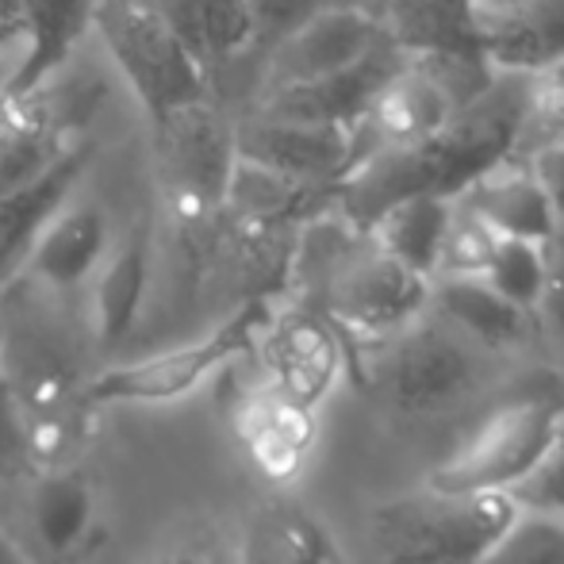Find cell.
I'll return each instance as SVG.
<instances>
[{
    "label": "cell",
    "instance_id": "42",
    "mask_svg": "<svg viewBox=\"0 0 564 564\" xmlns=\"http://www.w3.org/2000/svg\"><path fill=\"white\" fill-rule=\"evenodd\" d=\"M468 4H473V0H468Z\"/></svg>",
    "mask_w": 564,
    "mask_h": 564
},
{
    "label": "cell",
    "instance_id": "23",
    "mask_svg": "<svg viewBox=\"0 0 564 564\" xmlns=\"http://www.w3.org/2000/svg\"><path fill=\"white\" fill-rule=\"evenodd\" d=\"M449 224H453L449 196L415 193V196H403V200L388 204V208L365 227V235H369V242L377 246V250H384L388 258H395L400 265H408L411 273L431 281V276L438 273Z\"/></svg>",
    "mask_w": 564,
    "mask_h": 564
},
{
    "label": "cell",
    "instance_id": "4",
    "mask_svg": "<svg viewBox=\"0 0 564 564\" xmlns=\"http://www.w3.org/2000/svg\"><path fill=\"white\" fill-rule=\"evenodd\" d=\"M93 35L147 119L208 97V69L150 0H97Z\"/></svg>",
    "mask_w": 564,
    "mask_h": 564
},
{
    "label": "cell",
    "instance_id": "19",
    "mask_svg": "<svg viewBox=\"0 0 564 564\" xmlns=\"http://www.w3.org/2000/svg\"><path fill=\"white\" fill-rule=\"evenodd\" d=\"M453 204L503 238H530V242L545 246L557 230L550 196L538 185L527 158L514 154L484 170Z\"/></svg>",
    "mask_w": 564,
    "mask_h": 564
},
{
    "label": "cell",
    "instance_id": "27",
    "mask_svg": "<svg viewBox=\"0 0 564 564\" xmlns=\"http://www.w3.org/2000/svg\"><path fill=\"white\" fill-rule=\"evenodd\" d=\"M315 193H319V188L304 185V181H296V177H284V173L238 154L235 165H230L219 216L235 219V224L242 230H250V235H265V230L281 227L284 219H296Z\"/></svg>",
    "mask_w": 564,
    "mask_h": 564
},
{
    "label": "cell",
    "instance_id": "28",
    "mask_svg": "<svg viewBox=\"0 0 564 564\" xmlns=\"http://www.w3.org/2000/svg\"><path fill=\"white\" fill-rule=\"evenodd\" d=\"M545 273H550V258H545L542 242H530V238H503L499 235L496 250L484 269V281L507 296L511 304H519L522 312H538V300L545 289Z\"/></svg>",
    "mask_w": 564,
    "mask_h": 564
},
{
    "label": "cell",
    "instance_id": "36",
    "mask_svg": "<svg viewBox=\"0 0 564 564\" xmlns=\"http://www.w3.org/2000/svg\"><path fill=\"white\" fill-rule=\"evenodd\" d=\"M28 39V12L23 0H0V54H20Z\"/></svg>",
    "mask_w": 564,
    "mask_h": 564
},
{
    "label": "cell",
    "instance_id": "17",
    "mask_svg": "<svg viewBox=\"0 0 564 564\" xmlns=\"http://www.w3.org/2000/svg\"><path fill=\"white\" fill-rule=\"evenodd\" d=\"M408 54L388 39L380 51L361 58L357 66L338 69L330 77L307 85H289V89L261 93V116H281V119H307V123H335L354 127L357 116L369 108V100L380 93V85L403 66Z\"/></svg>",
    "mask_w": 564,
    "mask_h": 564
},
{
    "label": "cell",
    "instance_id": "33",
    "mask_svg": "<svg viewBox=\"0 0 564 564\" xmlns=\"http://www.w3.org/2000/svg\"><path fill=\"white\" fill-rule=\"evenodd\" d=\"M323 4H341V0H253V20H258V35L281 39L292 23H300L304 15H312Z\"/></svg>",
    "mask_w": 564,
    "mask_h": 564
},
{
    "label": "cell",
    "instance_id": "8",
    "mask_svg": "<svg viewBox=\"0 0 564 564\" xmlns=\"http://www.w3.org/2000/svg\"><path fill=\"white\" fill-rule=\"evenodd\" d=\"M384 43V23L369 4H357V0L323 4L300 23H292L281 39H273V54H269L265 66V89L261 93L330 77L338 69L357 66Z\"/></svg>",
    "mask_w": 564,
    "mask_h": 564
},
{
    "label": "cell",
    "instance_id": "18",
    "mask_svg": "<svg viewBox=\"0 0 564 564\" xmlns=\"http://www.w3.org/2000/svg\"><path fill=\"white\" fill-rule=\"evenodd\" d=\"M89 162L93 142L85 139L66 158H58L46 173H39L35 181L12 188V193H0V296L20 281L35 238L43 235L54 212L77 193V181L85 177Z\"/></svg>",
    "mask_w": 564,
    "mask_h": 564
},
{
    "label": "cell",
    "instance_id": "38",
    "mask_svg": "<svg viewBox=\"0 0 564 564\" xmlns=\"http://www.w3.org/2000/svg\"><path fill=\"white\" fill-rule=\"evenodd\" d=\"M0 564H35V561H31V553L23 550V545L15 542L4 527H0Z\"/></svg>",
    "mask_w": 564,
    "mask_h": 564
},
{
    "label": "cell",
    "instance_id": "16",
    "mask_svg": "<svg viewBox=\"0 0 564 564\" xmlns=\"http://www.w3.org/2000/svg\"><path fill=\"white\" fill-rule=\"evenodd\" d=\"M112 235V216H108L105 204L85 200V196L74 193L51 216L43 235L35 238L20 276H28L31 284L51 292L85 289L89 276L97 273L100 258L108 253Z\"/></svg>",
    "mask_w": 564,
    "mask_h": 564
},
{
    "label": "cell",
    "instance_id": "32",
    "mask_svg": "<svg viewBox=\"0 0 564 564\" xmlns=\"http://www.w3.org/2000/svg\"><path fill=\"white\" fill-rule=\"evenodd\" d=\"M545 258H550V273H545V289H542V300H538V312L545 315L553 335L564 341V227L553 230V238L545 242Z\"/></svg>",
    "mask_w": 564,
    "mask_h": 564
},
{
    "label": "cell",
    "instance_id": "6",
    "mask_svg": "<svg viewBox=\"0 0 564 564\" xmlns=\"http://www.w3.org/2000/svg\"><path fill=\"white\" fill-rule=\"evenodd\" d=\"M476 377L468 338L442 323H408L380 338V354L369 361V384L400 415H434L457 403Z\"/></svg>",
    "mask_w": 564,
    "mask_h": 564
},
{
    "label": "cell",
    "instance_id": "29",
    "mask_svg": "<svg viewBox=\"0 0 564 564\" xmlns=\"http://www.w3.org/2000/svg\"><path fill=\"white\" fill-rule=\"evenodd\" d=\"M480 564H564V519L519 511Z\"/></svg>",
    "mask_w": 564,
    "mask_h": 564
},
{
    "label": "cell",
    "instance_id": "34",
    "mask_svg": "<svg viewBox=\"0 0 564 564\" xmlns=\"http://www.w3.org/2000/svg\"><path fill=\"white\" fill-rule=\"evenodd\" d=\"M530 170H534L538 185L550 196V208L557 216V227H564V142H553V147H538L527 154Z\"/></svg>",
    "mask_w": 564,
    "mask_h": 564
},
{
    "label": "cell",
    "instance_id": "41",
    "mask_svg": "<svg viewBox=\"0 0 564 564\" xmlns=\"http://www.w3.org/2000/svg\"><path fill=\"white\" fill-rule=\"evenodd\" d=\"M327 564H338V557H330V561H327Z\"/></svg>",
    "mask_w": 564,
    "mask_h": 564
},
{
    "label": "cell",
    "instance_id": "37",
    "mask_svg": "<svg viewBox=\"0 0 564 564\" xmlns=\"http://www.w3.org/2000/svg\"><path fill=\"white\" fill-rule=\"evenodd\" d=\"M158 564H238V550H227V545L216 542H193L165 553Z\"/></svg>",
    "mask_w": 564,
    "mask_h": 564
},
{
    "label": "cell",
    "instance_id": "11",
    "mask_svg": "<svg viewBox=\"0 0 564 564\" xmlns=\"http://www.w3.org/2000/svg\"><path fill=\"white\" fill-rule=\"evenodd\" d=\"M235 150L312 188H335L349 165V127L253 112L235 127Z\"/></svg>",
    "mask_w": 564,
    "mask_h": 564
},
{
    "label": "cell",
    "instance_id": "13",
    "mask_svg": "<svg viewBox=\"0 0 564 564\" xmlns=\"http://www.w3.org/2000/svg\"><path fill=\"white\" fill-rule=\"evenodd\" d=\"M150 273H154V219L139 216L127 230L112 235L108 253L89 276V319L100 349L123 346L147 304Z\"/></svg>",
    "mask_w": 564,
    "mask_h": 564
},
{
    "label": "cell",
    "instance_id": "31",
    "mask_svg": "<svg viewBox=\"0 0 564 564\" xmlns=\"http://www.w3.org/2000/svg\"><path fill=\"white\" fill-rule=\"evenodd\" d=\"M507 496L514 499L519 511L561 514L564 519V449L557 442H550V449L538 457V465L519 484H511Z\"/></svg>",
    "mask_w": 564,
    "mask_h": 564
},
{
    "label": "cell",
    "instance_id": "30",
    "mask_svg": "<svg viewBox=\"0 0 564 564\" xmlns=\"http://www.w3.org/2000/svg\"><path fill=\"white\" fill-rule=\"evenodd\" d=\"M499 235L491 227H484L476 216L460 212L453 204V224L446 235V246H442V261H438V273H468V276H480L488 269V258L496 250ZM434 273V276H438Z\"/></svg>",
    "mask_w": 564,
    "mask_h": 564
},
{
    "label": "cell",
    "instance_id": "35",
    "mask_svg": "<svg viewBox=\"0 0 564 564\" xmlns=\"http://www.w3.org/2000/svg\"><path fill=\"white\" fill-rule=\"evenodd\" d=\"M15 465H23V419L0 372V473H12Z\"/></svg>",
    "mask_w": 564,
    "mask_h": 564
},
{
    "label": "cell",
    "instance_id": "2",
    "mask_svg": "<svg viewBox=\"0 0 564 564\" xmlns=\"http://www.w3.org/2000/svg\"><path fill=\"white\" fill-rule=\"evenodd\" d=\"M507 491H426L388 499L372 514L380 564H480L514 522Z\"/></svg>",
    "mask_w": 564,
    "mask_h": 564
},
{
    "label": "cell",
    "instance_id": "22",
    "mask_svg": "<svg viewBox=\"0 0 564 564\" xmlns=\"http://www.w3.org/2000/svg\"><path fill=\"white\" fill-rule=\"evenodd\" d=\"M431 307L442 315V323H449L453 330H460L476 346L503 349L522 341V335H527L530 312H522L519 304L499 296L484 276H468V273L431 276Z\"/></svg>",
    "mask_w": 564,
    "mask_h": 564
},
{
    "label": "cell",
    "instance_id": "26",
    "mask_svg": "<svg viewBox=\"0 0 564 564\" xmlns=\"http://www.w3.org/2000/svg\"><path fill=\"white\" fill-rule=\"evenodd\" d=\"M208 69L242 54L258 39L253 0H150Z\"/></svg>",
    "mask_w": 564,
    "mask_h": 564
},
{
    "label": "cell",
    "instance_id": "24",
    "mask_svg": "<svg viewBox=\"0 0 564 564\" xmlns=\"http://www.w3.org/2000/svg\"><path fill=\"white\" fill-rule=\"evenodd\" d=\"M372 12L403 54H484L468 0H380Z\"/></svg>",
    "mask_w": 564,
    "mask_h": 564
},
{
    "label": "cell",
    "instance_id": "5",
    "mask_svg": "<svg viewBox=\"0 0 564 564\" xmlns=\"http://www.w3.org/2000/svg\"><path fill=\"white\" fill-rule=\"evenodd\" d=\"M150 127L165 208L181 224H204L219 216L230 165L238 158L235 127L208 105V97L150 119Z\"/></svg>",
    "mask_w": 564,
    "mask_h": 564
},
{
    "label": "cell",
    "instance_id": "40",
    "mask_svg": "<svg viewBox=\"0 0 564 564\" xmlns=\"http://www.w3.org/2000/svg\"><path fill=\"white\" fill-rule=\"evenodd\" d=\"M550 74H553V69H550ZM557 74H564V62H561V66H557Z\"/></svg>",
    "mask_w": 564,
    "mask_h": 564
},
{
    "label": "cell",
    "instance_id": "20",
    "mask_svg": "<svg viewBox=\"0 0 564 564\" xmlns=\"http://www.w3.org/2000/svg\"><path fill=\"white\" fill-rule=\"evenodd\" d=\"M23 511L39 553L51 561H69L97 527V488L74 465L39 468Z\"/></svg>",
    "mask_w": 564,
    "mask_h": 564
},
{
    "label": "cell",
    "instance_id": "15",
    "mask_svg": "<svg viewBox=\"0 0 564 564\" xmlns=\"http://www.w3.org/2000/svg\"><path fill=\"white\" fill-rule=\"evenodd\" d=\"M0 372L23 423L54 415H74L82 408V372L58 338L35 327H12L0 338Z\"/></svg>",
    "mask_w": 564,
    "mask_h": 564
},
{
    "label": "cell",
    "instance_id": "9",
    "mask_svg": "<svg viewBox=\"0 0 564 564\" xmlns=\"http://www.w3.org/2000/svg\"><path fill=\"white\" fill-rule=\"evenodd\" d=\"M253 354L261 357V372L269 384L307 408H319L327 400L346 361L338 327L315 307L269 315L253 341Z\"/></svg>",
    "mask_w": 564,
    "mask_h": 564
},
{
    "label": "cell",
    "instance_id": "1",
    "mask_svg": "<svg viewBox=\"0 0 564 564\" xmlns=\"http://www.w3.org/2000/svg\"><path fill=\"white\" fill-rule=\"evenodd\" d=\"M534 77L538 74L499 69L496 82L473 105L453 112L426 139L354 162L330 188L335 212L349 227L365 230L388 204L403 200V196L434 193L457 200L484 170L519 154Z\"/></svg>",
    "mask_w": 564,
    "mask_h": 564
},
{
    "label": "cell",
    "instance_id": "7",
    "mask_svg": "<svg viewBox=\"0 0 564 564\" xmlns=\"http://www.w3.org/2000/svg\"><path fill=\"white\" fill-rule=\"evenodd\" d=\"M561 408L550 400H519L499 408L446 465L431 473L446 491H507L538 465L557 431Z\"/></svg>",
    "mask_w": 564,
    "mask_h": 564
},
{
    "label": "cell",
    "instance_id": "21",
    "mask_svg": "<svg viewBox=\"0 0 564 564\" xmlns=\"http://www.w3.org/2000/svg\"><path fill=\"white\" fill-rule=\"evenodd\" d=\"M93 8L97 0H23L28 39H23L15 69L0 85V100L23 97L62 66H69L77 46L93 35Z\"/></svg>",
    "mask_w": 564,
    "mask_h": 564
},
{
    "label": "cell",
    "instance_id": "39",
    "mask_svg": "<svg viewBox=\"0 0 564 564\" xmlns=\"http://www.w3.org/2000/svg\"><path fill=\"white\" fill-rule=\"evenodd\" d=\"M553 442L564 449V408H561V415H557V431H553Z\"/></svg>",
    "mask_w": 564,
    "mask_h": 564
},
{
    "label": "cell",
    "instance_id": "14",
    "mask_svg": "<svg viewBox=\"0 0 564 564\" xmlns=\"http://www.w3.org/2000/svg\"><path fill=\"white\" fill-rule=\"evenodd\" d=\"M484 58L507 74H550L564 62V0H473Z\"/></svg>",
    "mask_w": 564,
    "mask_h": 564
},
{
    "label": "cell",
    "instance_id": "10",
    "mask_svg": "<svg viewBox=\"0 0 564 564\" xmlns=\"http://www.w3.org/2000/svg\"><path fill=\"white\" fill-rule=\"evenodd\" d=\"M453 112H460V108L453 105L449 93L419 62L403 58V66L380 85L369 108L349 127V165L369 154H380V150L411 147V142L426 139Z\"/></svg>",
    "mask_w": 564,
    "mask_h": 564
},
{
    "label": "cell",
    "instance_id": "12",
    "mask_svg": "<svg viewBox=\"0 0 564 564\" xmlns=\"http://www.w3.org/2000/svg\"><path fill=\"white\" fill-rule=\"evenodd\" d=\"M230 426H235V438L242 442L253 468L276 484L292 480L304 468L307 453L315 446V434H319L315 408L284 395L265 377L246 392H238Z\"/></svg>",
    "mask_w": 564,
    "mask_h": 564
},
{
    "label": "cell",
    "instance_id": "3",
    "mask_svg": "<svg viewBox=\"0 0 564 564\" xmlns=\"http://www.w3.org/2000/svg\"><path fill=\"white\" fill-rule=\"evenodd\" d=\"M269 315H273L269 300L253 296L204 338L181 341V346H170L162 354L139 357V361L112 365V369L85 380L82 408H158V403L185 400V395L200 392L216 372L235 365L238 357L253 354V341L269 323Z\"/></svg>",
    "mask_w": 564,
    "mask_h": 564
},
{
    "label": "cell",
    "instance_id": "25",
    "mask_svg": "<svg viewBox=\"0 0 564 564\" xmlns=\"http://www.w3.org/2000/svg\"><path fill=\"white\" fill-rule=\"evenodd\" d=\"M330 534L312 511L292 499H269L253 511L238 545V564H327Z\"/></svg>",
    "mask_w": 564,
    "mask_h": 564
}]
</instances>
